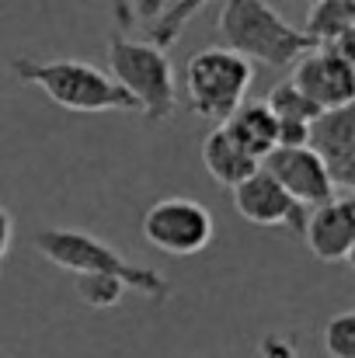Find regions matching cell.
I'll use <instances>...</instances> for the list:
<instances>
[{
	"label": "cell",
	"mask_w": 355,
	"mask_h": 358,
	"mask_svg": "<svg viewBox=\"0 0 355 358\" xmlns=\"http://www.w3.org/2000/svg\"><path fill=\"white\" fill-rule=\"evenodd\" d=\"M32 243L49 264H56L70 275H112L125 289H132L146 299H167V292H171V282L157 268L132 264L116 247H109L105 240H98L88 230L49 227V230H39Z\"/></svg>",
	"instance_id": "6da1fadb"
},
{
	"label": "cell",
	"mask_w": 355,
	"mask_h": 358,
	"mask_svg": "<svg viewBox=\"0 0 355 358\" xmlns=\"http://www.w3.org/2000/svg\"><path fill=\"white\" fill-rule=\"evenodd\" d=\"M18 80L39 87L53 105L67 112H139L136 101L118 87L116 80L84 59H32L14 56L11 59Z\"/></svg>",
	"instance_id": "7a4b0ae2"
},
{
	"label": "cell",
	"mask_w": 355,
	"mask_h": 358,
	"mask_svg": "<svg viewBox=\"0 0 355 358\" xmlns=\"http://www.w3.org/2000/svg\"><path fill=\"white\" fill-rule=\"evenodd\" d=\"M220 35L227 49L247 63H265L275 70H289L314 42L303 28L289 24L268 0H227L220 10Z\"/></svg>",
	"instance_id": "3957f363"
},
{
	"label": "cell",
	"mask_w": 355,
	"mask_h": 358,
	"mask_svg": "<svg viewBox=\"0 0 355 358\" xmlns=\"http://www.w3.org/2000/svg\"><path fill=\"white\" fill-rule=\"evenodd\" d=\"M109 66H112V80L136 101L146 122H164L174 112L178 84L164 49H157L153 42H132L122 31H112Z\"/></svg>",
	"instance_id": "277c9868"
},
{
	"label": "cell",
	"mask_w": 355,
	"mask_h": 358,
	"mask_svg": "<svg viewBox=\"0 0 355 358\" xmlns=\"http://www.w3.org/2000/svg\"><path fill=\"white\" fill-rule=\"evenodd\" d=\"M251 80H254V66L244 56H237L234 49H227V45L199 49L185 70L188 108L199 119L227 122L244 105Z\"/></svg>",
	"instance_id": "5b68a950"
},
{
	"label": "cell",
	"mask_w": 355,
	"mask_h": 358,
	"mask_svg": "<svg viewBox=\"0 0 355 358\" xmlns=\"http://www.w3.org/2000/svg\"><path fill=\"white\" fill-rule=\"evenodd\" d=\"M143 237L150 247H157L171 257H192L213 243L216 223L202 202L171 195V199L153 202L143 213Z\"/></svg>",
	"instance_id": "8992f818"
},
{
	"label": "cell",
	"mask_w": 355,
	"mask_h": 358,
	"mask_svg": "<svg viewBox=\"0 0 355 358\" xmlns=\"http://www.w3.org/2000/svg\"><path fill=\"white\" fill-rule=\"evenodd\" d=\"M293 87L310 98L321 112L345 108L355 101V49L342 45H314L293 63Z\"/></svg>",
	"instance_id": "52a82bcc"
},
{
	"label": "cell",
	"mask_w": 355,
	"mask_h": 358,
	"mask_svg": "<svg viewBox=\"0 0 355 358\" xmlns=\"http://www.w3.org/2000/svg\"><path fill=\"white\" fill-rule=\"evenodd\" d=\"M261 160H265L261 171L272 174L303 209H317V206L331 202L335 192H338L335 181H331V174L324 171L321 157L307 143L303 146H275Z\"/></svg>",
	"instance_id": "ba28073f"
},
{
	"label": "cell",
	"mask_w": 355,
	"mask_h": 358,
	"mask_svg": "<svg viewBox=\"0 0 355 358\" xmlns=\"http://www.w3.org/2000/svg\"><path fill=\"white\" fill-rule=\"evenodd\" d=\"M230 192H234V209L240 213V220H247L254 227H272V230H279V227H286L293 234L303 230L307 209L261 167Z\"/></svg>",
	"instance_id": "9c48e42d"
},
{
	"label": "cell",
	"mask_w": 355,
	"mask_h": 358,
	"mask_svg": "<svg viewBox=\"0 0 355 358\" xmlns=\"http://www.w3.org/2000/svg\"><path fill=\"white\" fill-rule=\"evenodd\" d=\"M307 146L321 157L324 171L331 174L335 188L355 185V108H328L307 129Z\"/></svg>",
	"instance_id": "30bf717a"
},
{
	"label": "cell",
	"mask_w": 355,
	"mask_h": 358,
	"mask_svg": "<svg viewBox=\"0 0 355 358\" xmlns=\"http://www.w3.org/2000/svg\"><path fill=\"white\" fill-rule=\"evenodd\" d=\"M303 240L310 247L314 257L328 261V264H345L355 254V199L349 195H335L331 202L307 209L303 220Z\"/></svg>",
	"instance_id": "8fae6325"
},
{
	"label": "cell",
	"mask_w": 355,
	"mask_h": 358,
	"mask_svg": "<svg viewBox=\"0 0 355 358\" xmlns=\"http://www.w3.org/2000/svg\"><path fill=\"white\" fill-rule=\"evenodd\" d=\"M265 108L275 115V125H279V143L275 146H303L310 122L321 115V108L310 98H303L293 87V80L275 84L268 91V98H265Z\"/></svg>",
	"instance_id": "7c38bea8"
},
{
	"label": "cell",
	"mask_w": 355,
	"mask_h": 358,
	"mask_svg": "<svg viewBox=\"0 0 355 358\" xmlns=\"http://www.w3.org/2000/svg\"><path fill=\"white\" fill-rule=\"evenodd\" d=\"M202 164H206V171L223 188H237L240 181H247L261 167L254 157H247L234 139L227 136L223 125H216L213 132H206V139H202Z\"/></svg>",
	"instance_id": "4fadbf2b"
},
{
	"label": "cell",
	"mask_w": 355,
	"mask_h": 358,
	"mask_svg": "<svg viewBox=\"0 0 355 358\" xmlns=\"http://www.w3.org/2000/svg\"><path fill=\"white\" fill-rule=\"evenodd\" d=\"M223 129H227V136L234 139L237 146L247 157H254V160H261L279 143V125H275V115L265 108V101L240 105L234 115L223 122Z\"/></svg>",
	"instance_id": "5bb4252c"
},
{
	"label": "cell",
	"mask_w": 355,
	"mask_h": 358,
	"mask_svg": "<svg viewBox=\"0 0 355 358\" xmlns=\"http://www.w3.org/2000/svg\"><path fill=\"white\" fill-rule=\"evenodd\" d=\"M303 35L314 45H342L355 42V0H321L310 3V17Z\"/></svg>",
	"instance_id": "9a60e30c"
},
{
	"label": "cell",
	"mask_w": 355,
	"mask_h": 358,
	"mask_svg": "<svg viewBox=\"0 0 355 358\" xmlns=\"http://www.w3.org/2000/svg\"><path fill=\"white\" fill-rule=\"evenodd\" d=\"M209 0H174L171 7H164V14L157 17V21H150V42L157 45V49H167L178 35H181V28L206 7Z\"/></svg>",
	"instance_id": "2e32d148"
},
{
	"label": "cell",
	"mask_w": 355,
	"mask_h": 358,
	"mask_svg": "<svg viewBox=\"0 0 355 358\" xmlns=\"http://www.w3.org/2000/svg\"><path fill=\"white\" fill-rule=\"evenodd\" d=\"M74 289H77V299L88 303L91 310H112L122 303L125 296V285L112 278V275H74Z\"/></svg>",
	"instance_id": "e0dca14e"
},
{
	"label": "cell",
	"mask_w": 355,
	"mask_h": 358,
	"mask_svg": "<svg viewBox=\"0 0 355 358\" xmlns=\"http://www.w3.org/2000/svg\"><path fill=\"white\" fill-rule=\"evenodd\" d=\"M324 352H328V358H355V310H345V313L328 320Z\"/></svg>",
	"instance_id": "ac0fdd59"
},
{
	"label": "cell",
	"mask_w": 355,
	"mask_h": 358,
	"mask_svg": "<svg viewBox=\"0 0 355 358\" xmlns=\"http://www.w3.org/2000/svg\"><path fill=\"white\" fill-rule=\"evenodd\" d=\"M261 358H296V355H293V345L286 338L268 334V338H261Z\"/></svg>",
	"instance_id": "d6986e66"
},
{
	"label": "cell",
	"mask_w": 355,
	"mask_h": 358,
	"mask_svg": "<svg viewBox=\"0 0 355 358\" xmlns=\"http://www.w3.org/2000/svg\"><path fill=\"white\" fill-rule=\"evenodd\" d=\"M112 14H116V31H129L136 21V0H112Z\"/></svg>",
	"instance_id": "ffe728a7"
},
{
	"label": "cell",
	"mask_w": 355,
	"mask_h": 358,
	"mask_svg": "<svg viewBox=\"0 0 355 358\" xmlns=\"http://www.w3.org/2000/svg\"><path fill=\"white\" fill-rule=\"evenodd\" d=\"M11 240H14V220H11V213L0 206V261L7 257V250H11Z\"/></svg>",
	"instance_id": "44dd1931"
},
{
	"label": "cell",
	"mask_w": 355,
	"mask_h": 358,
	"mask_svg": "<svg viewBox=\"0 0 355 358\" xmlns=\"http://www.w3.org/2000/svg\"><path fill=\"white\" fill-rule=\"evenodd\" d=\"M164 7H167V0H136V14L143 21H157L164 14Z\"/></svg>",
	"instance_id": "7402d4cb"
},
{
	"label": "cell",
	"mask_w": 355,
	"mask_h": 358,
	"mask_svg": "<svg viewBox=\"0 0 355 358\" xmlns=\"http://www.w3.org/2000/svg\"><path fill=\"white\" fill-rule=\"evenodd\" d=\"M307 3H321V0H307Z\"/></svg>",
	"instance_id": "603a6c76"
}]
</instances>
